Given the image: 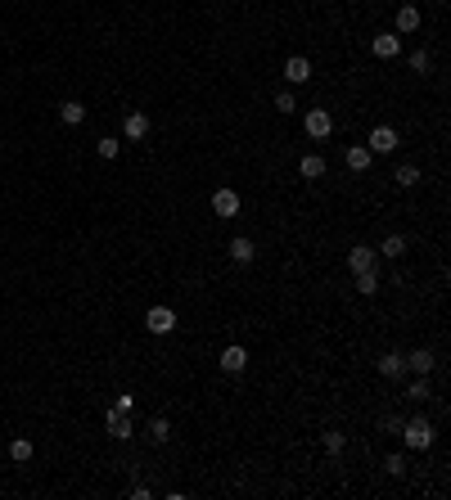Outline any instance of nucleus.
<instances>
[{"instance_id":"nucleus-17","label":"nucleus","mask_w":451,"mask_h":500,"mask_svg":"<svg viewBox=\"0 0 451 500\" xmlns=\"http://www.w3.org/2000/svg\"><path fill=\"white\" fill-rule=\"evenodd\" d=\"M59 118H63V127H82V122H86V104L68 100V104H63V109H59Z\"/></svg>"},{"instance_id":"nucleus-18","label":"nucleus","mask_w":451,"mask_h":500,"mask_svg":"<svg viewBox=\"0 0 451 500\" xmlns=\"http://www.w3.org/2000/svg\"><path fill=\"white\" fill-rule=\"evenodd\" d=\"M434 352H425V347H420V352H411V357H406V370H415V374H429V370H434Z\"/></svg>"},{"instance_id":"nucleus-9","label":"nucleus","mask_w":451,"mask_h":500,"mask_svg":"<svg viewBox=\"0 0 451 500\" xmlns=\"http://www.w3.org/2000/svg\"><path fill=\"white\" fill-rule=\"evenodd\" d=\"M122 136H127V140H145V136H149V118H145V113H127Z\"/></svg>"},{"instance_id":"nucleus-11","label":"nucleus","mask_w":451,"mask_h":500,"mask_svg":"<svg viewBox=\"0 0 451 500\" xmlns=\"http://www.w3.org/2000/svg\"><path fill=\"white\" fill-rule=\"evenodd\" d=\"M109 437H118V442H127L131 437V419H127V410H109Z\"/></svg>"},{"instance_id":"nucleus-22","label":"nucleus","mask_w":451,"mask_h":500,"mask_svg":"<svg viewBox=\"0 0 451 500\" xmlns=\"http://www.w3.org/2000/svg\"><path fill=\"white\" fill-rule=\"evenodd\" d=\"M167 437H171V424H167V419H149V442H158V446H162Z\"/></svg>"},{"instance_id":"nucleus-25","label":"nucleus","mask_w":451,"mask_h":500,"mask_svg":"<svg viewBox=\"0 0 451 500\" xmlns=\"http://www.w3.org/2000/svg\"><path fill=\"white\" fill-rule=\"evenodd\" d=\"M406 397H411V401H425V397H429V383H425V374H420V379L406 388Z\"/></svg>"},{"instance_id":"nucleus-30","label":"nucleus","mask_w":451,"mask_h":500,"mask_svg":"<svg viewBox=\"0 0 451 500\" xmlns=\"http://www.w3.org/2000/svg\"><path fill=\"white\" fill-rule=\"evenodd\" d=\"M411 68H415V72H429V54L415 50V54H411Z\"/></svg>"},{"instance_id":"nucleus-19","label":"nucleus","mask_w":451,"mask_h":500,"mask_svg":"<svg viewBox=\"0 0 451 500\" xmlns=\"http://www.w3.org/2000/svg\"><path fill=\"white\" fill-rule=\"evenodd\" d=\"M420 27V9L415 5H402L397 9V32H415Z\"/></svg>"},{"instance_id":"nucleus-21","label":"nucleus","mask_w":451,"mask_h":500,"mask_svg":"<svg viewBox=\"0 0 451 500\" xmlns=\"http://www.w3.org/2000/svg\"><path fill=\"white\" fill-rule=\"evenodd\" d=\"M357 293H361V297L379 293V275H375V271H361V275H357Z\"/></svg>"},{"instance_id":"nucleus-16","label":"nucleus","mask_w":451,"mask_h":500,"mask_svg":"<svg viewBox=\"0 0 451 500\" xmlns=\"http://www.w3.org/2000/svg\"><path fill=\"white\" fill-rule=\"evenodd\" d=\"M392 180H397V189H415V185H420V167H411V162H402V167L392 171Z\"/></svg>"},{"instance_id":"nucleus-5","label":"nucleus","mask_w":451,"mask_h":500,"mask_svg":"<svg viewBox=\"0 0 451 500\" xmlns=\"http://www.w3.org/2000/svg\"><path fill=\"white\" fill-rule=\"evenodd\" d=\"M366 149L370 153H392V149H397V131H392V127H375V131H370V140H366Z\"/></svg>"},{"instance_id":"nucleus-6","label":"nucleus","mask_w":451,"mask_h":500,"mask_svg":"<svg viewBox=\"0 0 451 500\" xmlns=\"http://www.w3.org/2000/svg\"><path fill=\"white\" fill-rule=\"evenodd\" d=\"M375 370L383 374V379H402V374H406V357H402V352H383Z\"/></svg>"},{"instance_id":"nucleus-27","label":"nucleus","mask_w":451,"mask_h":500,"mask_svg":"<svg viewBox=\"0 0 451 500\" xmlns=\"http://www.w3.org/2000/svg\"><path fill=\"white\" fill-rule=\"evenodd\" d=\"M383 469H388L392 478H402V474H406V460H402V455H388V460H383Z\"/></svg>"},{"instance_id":"nucleus-14","label":"nucleus","mask_w":451,"mask_h":500,"mask_svg":"<svg viewBox=\"0 0 451 500\" xmlns=\"http://www.w3.org/2000/svg\"><path fill=\"white\" fill-rule=\"evenodd\" d=\"M370 50H375L379 59H392V54H402V41H397V36H388V32H379L375 41H370Z\"/></svg>"},{"instance_id":"nucleus-2","label":"nucleus","mask_w":451,"mask_h":500,"mask_svg":"<svg viewBox=\"0 0 451 500\" xmlns=\"http://www.w3.org/2000/svg\"><path fill=\"white\" fill-rule=\"evenodd\" d=\"M145 329H149V334H158V338H162V334H171V329H176V311H171V306H149Z\"/></svg>"},{"instance_id":"nucleus-29","label":"nucleus","mask_w":451,"mask_h":500,"mask_svg":"<svg viewBox=\"0 0 451 500\" xmlns=\"http://www.w3.org/2000/svg\"><path fill=\"white\" fill-rule=\"evenodd\" d=\"M113 410H127V415H131V410H136V397H131V392H122V397L113 401Z\"/></svg>"},{"instance_id":"nucleus-12","label":"nucleus","mask_w":451,"mask_h":500,"mask_svg":"<svg viewBox=\"0 0 451 500\" xmlns=\"http://www.w3.org/2000/svg\"><path fill=\"white\" fill-rule=\"evenodd\" d=\"M284 77H289L293 86H298V81H312V59H303V54H293V59L284 63Z\"/></svg>"},{"instance_id":"nucleus-24","label":"nucleus","mask_w":451,"mask_h":500,"mask_svg":"<svg viewBox=\"0 0 451 500\" xmlns=\"http://www.w3.org/2000/svg\"><path fill=\"white\" fill-rule=\"evenodd\" d=\"M9 455H14V460H32V442H27V437H14V442H9Z\"/></svg>"},{"instance_id":"nucleus-8","label":"nucleus","mask_w":451,"mask_h":500,"mask_svg":"<svg viewBox=\"0 0 451 500\" xmlns=\"http://www.w3.org/2000/svg\"><path fill=\"white\" fill-rule=\"evenodd\" d=\"M213 212L217 217H235L239 212V194H235V189H217V194H213Z\"/></svg>"},{"instance_id":"nucleus-13","label":"nucleus","mask_w":451,"mask_h":500,"mask_svg":"<svg viewBox=\"0 0 451 500\" xmlns=\"http://www.w3.org/2000/svg\"><path fill=\"white\" fill-rule=\"evenodd\" d=\"M253 257H257V248H253V239H244V235H239V239H230V262H239V266H248V262H253Z\"/></svg>"},{"instance_id":"nucleus-3","label":"nucleus","mask_w":451,"mask_h":500,"mask_svg":"<svg viewBox=\"0 0 451 500\" xmlns=\"http://www.w3.org/2000/svg\"><path fill=\"white\" fill-rule=\"evenodd\" d=\"M303 127H307V136H312V140H325V136H330V131H334V118H330V113H325V109H307Z\"/></svg>"},{"instance_id":"nucleus-15","label":"nucleus","mask_w":451,"mask_h":500,"mask_svg":"<svg viewBox=\"0 0 451 500\" xmlns=\"http://www.w3.org/2000/svg\"><path fill=\"white\" fill-rule=\"evenodd\" d=\"M298 171H303L307 180H321L325 176V158H321V153H307V158L298 162Z\"/></svg>"},{"instance_id":"nucleus-20","label":"nucleus","mask_w":451,"mask_h":500,"mask_svg":"<svg viewBox=\"0 0 451 500\" xmlns=\"http://www.w3.org/2000/svg\"><path fill=\"white\" fill-rule=\"evenodd\" d=\"M375 253H383V257H402V253H406V239H402V235H388V239L375 248Z\"/></svg>"},{"instance_id":"nucleus-7","label":"nucleus","mask_w":451,"mask_h":500,"mask_svg":"<svg viewBox=\"0 0 451 500\" xmlns=\"http://www.w3.org/2000/svg\"><path fill=\"white\" fill-rule=\"evenodd\" d=\"M244 365H248V352L239 347V343H230V347L222 352V370L226 374H244Z\"/></svg>"},{"instance_id":"nucleus-23","label":"nucleus","mask_w":451,"mask_h":500,"mask_svg":"<svg viewBox=\"0 0 451 500\" xmlns=\"http://www.w3.org/2000/svg\"><path fill=\"white\" fill-rule=\"evenodd\" d=\"M321 442H325V451H330V455H339V451H343V446H348V437H343V432H339V428H330V432H325V437H321Z\"/></svg>"},{"instance_id":"nucleus-1","label":"nucleus","mask_w":451,"mask_h":500,"mask_svg":"<svg viewBox=\"0 0 451 500\" xmlns=\"http://www.w3.org/2000/svg\"><path fill=\"white\" fill-rule=\"evenodd\" d=\"M402 437H406L411 451H429L438 432H434V424H429V419H406V424H402Z\"/></svg>"},{"instance_id":"nucleus-10","label":"nucleus","mask_w":451,"mask_h":500,"mask_svg":"<svg viewBox=\"0 0 451 500\" xmlns=\"http://www.w3.org/2000/svg\"><path fill=\"white\" fill-rule=\"evenodd\" d=\"M343 158H348V171H370V158H375V153H370L366 144H348Z\"/></svg>"},{"instance_id":"nucleus-26","label":"nucleus","mask_w":451,"mask_h":500,"mask_svg":"<svg viewBox=\"0 0 451 500\" xmlns=\"http://www.w3.org/2000/svg\"><path fill=\"white\" fill-rule=\"evenodd\" d=\"M275 109H280V113H293V109H298V100H293L289 91H280V95H275Z\"/></svg>"},{"instance_id":"nucleus-28","label":"nucleus","mask_w":451,"mask_h":500,"mask_svg":"<svg viewBox=\"0 0 451 500\" xmlns=\"http://www.w3.org/2000/svg\"><path fill=\"white\" fill-rule=\"evenodd\" d=\"M122 153V140H100V158H118Z\"/></svg>"},{"instance_id":"nucleus-4","label":"nucleus","mask_w":451,"mask_h":500,"mask_svg":"<svg viewBox=\"0 0 451 500\" xmlns=\"http://www.w3.org/2000/svg\"><path fill=\"white\" fill-rule=\"evenodd\" d=\"M375 266H379V253H375V248L357 244V248L348 253V271H352V275H361V271H375Z\"/></svg>"}]
</instances>
